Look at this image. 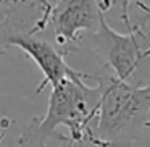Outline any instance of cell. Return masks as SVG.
Returning <instances> with one entry per match:
<instances>
[{
	"label": "cell",
	"mask_w": 150,
	"mask_h": 147,
	"mask_svg": "<svg viewBox=\"0 0 150 147\" xmlns=\"http://www.w3.org/2000/svg\"><path fill=\"white\" fill-rule=\"evenodd\" d=\"M87 79H92V75L86 73L79 78L63 79L52 87L47 111L42 118L39 116V134L45 141L57 137V129L65 126L69 131L68 136L58 139L65 142V147L81 142L94 144V124L102 91L95 79V84H87Z\"/></svg>",
	"instance_id": "2"
},
{
	"label": "cell",
	"mask_w": 150,
	"mask_h": 147,
	"mask_svg": "<svg viewBox=\"0 0 150 147\" xmlns=\"http://www.w3.org/2000/svg\"><path fill=\"white\" fill-rule=\"evenodd\" d=\"M47 141L39 134V116H34L18 137L16 147H47Z\"/></svg>",
	"instance_id": "7"
},
{
	"label": "cell",
	"mask_w": 150,
	"mask_h": 147,
	"mask_svg": "<svg viewBox=\"0 0 150 147\" xmlns=\"http://www.w3.org/2000/svg\"><path fill=\"white\" fill-rule=\"evenodd\" d=\"M10 47H18L24 52L28 58H31L42 71V81L36 87V95H39L47 87H55L57 84L68 78H79L86 73L81 70H74L68 65L66 58L58 52L55 45L47 39H40L39 36H20L10 42Z\"/></svg>",
	"instance_id": "6"
},
{
	"label": "cell",
	"mask_w": 150,
	"mask_h": 147,
	"mask_svg": "<svg viewBox=\"0 0 150 147\" xmlns=\"http://www.w3.org/2000/svg\"><path fill=\"white\" fill-rule=\"evenodd\" d=\"M149 131H150V120H149Z\"/></svg>",
	"instance_id": "9"
},
{
	"label": "cell",
	"mask_w": 150,
	"mask_h": 147,
	"mask_svg": "<svg viewBox=\"0 0 150 147\" xmlns=\"http://www.w3.org/2000/svg\"><path fill=\"white\" fill-rule=\"evenodd\" d=\"M52 2H0V55L20 36H39L47 29Z\"/></svg>",
	"instance_id": "5"
},
{
	"label": "cell",
	"mask_w": 150,
	"mask_h": 147,
	"mask_svg": "<svg viewBox=\"0 0 150 147\" xmlns=\"http://www.w3.org/2000/svg\"><path fill=\"white\" fill-rule=\"evenodd\" d=\"M5 131H7V129H0V144H2V141L5 139V134H7Z\"/></svg>",
	"instance_id": "8"
},
{
	"label": "cell",
	"mask_w": 150,
	"mask_h": 147,
	"mask_svg": "<svg viewBox=\"0 0 150 147\" xmlns=\"http://www.w3.org/2000/svg\"><path fill=\"white\" fill-rule=\"evenodd\" d=\"M100 86V104L94 124V147H132L149 129L150 81L131 84L108 70L94 75Z\"/></svg>",
	"instance_id": "1"
},
{
	"label": "cell",
	"mask_w": 150,
	"mask_h": 147,
	"mask_svg": "<svg viewBox=\"0 0 150 147\" xmlns=\"http://www.w3.org/2000/svg\"><path fill=\"white\" fill-rule=\"evenodd\" d=\"M113 0H58L52 2L47 28H52L53 45L63 57L78 52L84 33H95L100 16L113 7Z\"/></svg>",
	"instance_id": "4"
},
{
	"label": "cell",
	"mask_w": 150,
	"mask_h": 147,
	"mask_svg": "<svg viewBox=\"0 0 150 147\" xmlns=\"http://www.w3.org/2000/svg\"><path fill=\"white\" fill-rule=\"evenodd\" d=\"M121 8V18L127 28V33H118L108 24L107 16L102 15L98 28L91 34L92 49L102 58L105 70L111 73L120 81L131 84H145L140 81V68H142L144 50L140 39L150 37L149 33L142 29L139 24L131 23L129 7L131 2H118Z\"/></svg>",
	"instance_id": "3"
}]
</instances>
